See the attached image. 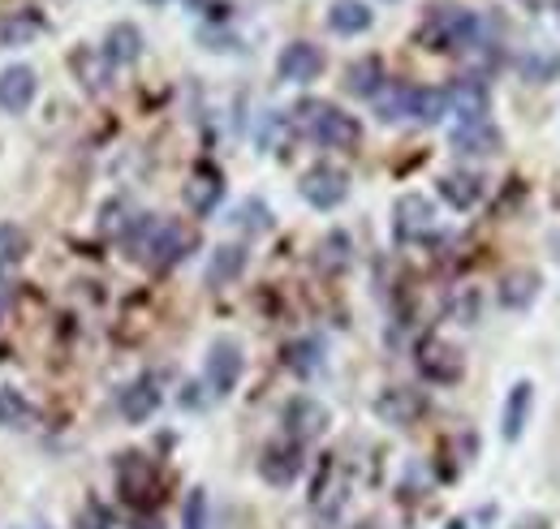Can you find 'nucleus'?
Masks as SVG:
<instances>
[{
  "label": "nucleus",
  "mask_w": 560,
  "mask_h": 529,
  "mask_svg": "<svg viewBox=\"0 0 560 529\" xmlns=\"http://www.w3.org/2000/svg\"><path fill=\"white\" fill-rule=\"evenodd\" d=\"M302 199L311 202L315 211H337L341 202L350 199V173L337 164H315L302 173Z\"/></svg>",
  "instance_id": "6"
},
{
  "label": "nucleus",
  "mask_w": 560,
  "mask_h": 529,
  "mask_svg": "<svg viewBox=\"0 0 560 529\" xmlns=\"http://www.w3.org/2000/svg\"><path fill=\"white\" fill-rule=\"evenodd\" d=\"M353 529H375V526H371V521H366V526H353Z\"/></svg>",
  "instance_id": "36"
},
{
  "label": "nucleus",
  "mask_w": 560,
  "mask_h": 529,
  "mask_svg": "<svg viewBox=\"0 0 560 529\" xmlns=\"http://www.w3.org/2000/svg\"><path fill=\"white\" fill-rule=\"evenodd\" d=\"M384 61L380 57H362V61H353L346 69V91L358 95V99H380V91H384Z\"/></svg>",
  "instance_id": "21"
},
{
  "label": "nucleus",
  "mask_w": 560,
  "mask_h": 529,
  "mask_svg": "<svg viewBox=\"0 0 560 529\" xmlns=\"http://www.w3.org/2000/svg\"><path fill=\"white\" fill-rule=\"evenodd\" d=\"M220 199H224V177H220L211 164H199V168L190 173V181H186V202H190V211H195V215H211Z\"/></svg>",
  "instance_id": "18"
},
{
  "label": "nucleus",
  "mask_w": 560,
  "mask_h": 529,
  "mask_svg": "<svg viewBox=\"0 0 560 529\" xmlns=\"http://www.w3.org/2000/svg\"><path fill=\"white\" fill-rule=\"evenodd\" d=\"M9 297H13V293H9V280H4V275H0V310H4V306H9Z\"/></svg>",
  "instance_id": "35"
},
{
  "label": "nucleus",
  "mask_w": 560,
  "mask_h": 529,
  "mask_svg": "<svg viewBox=\"0 0 560 529\" xmlns=\"http://www.w3.org/2000/svg\"><path fill=\"white\" fill-rule=\"evenodd\" d=\"M284 366H289L298 379L319 375V366H324V344H319V340H293V344H284Z\"/></svg>",
  "instance_id": "25"
},
{
  "label": "nucleus",
  "mask_w": 560,
  "mask_h": 529,
  "mask_svg": "<svg viewBox=\"0 0 560 529\" xmlns=\"http://www.w3.org/2000/svg\"><path fill=\"white\" fill-rule=\"evenodd\" d=\"M242 271H246V246H215V250H211V263H208L211 289L233 284Z\"/></svg>",
  "instance_id": "24"
},
{
  "label": "nucleus",
  "mask_w": 560,
  "mask_h": 529,
  "mask_svg": "<svg viewBox=\"0 0 560 529\" xmlns=\"http://www.w3.org/2000/svg\"><path fill=\"white\" fill-rule=\"evenodd\" d=\"M522 73H526V82L544 86V82H552L560 73V61L557 57H526V61H522Z\"/></svg>",
  "instance_id": "31"
},
{
  "label": "nucleus",
  "mask_w": 560,
  "mask_h": 529,
  "mask_svg": "<svg viewBox=\"0 0 560 529\" xmlns=\"http://www.w3.org/2000/svg\"><path fill=\"white\" fill-rule=\"evenodd\" d=\"M557 17H560V0H557Z\"/></svg>",
  "instance_id": "38"
},
{
  "label": "nucleus",
  "mask_w": 560,
  "mask_h": 529,
  "mask_svg": "<svg viewBox=\"0 0 560 529\" xmlns=\"http://www.w3.org/2000/svg\"><path fill=\"white\" fill-rule=\"evenodd\" d=\"M371 22H375V13L362 0H332V9H328V31L332 35H346V39L371 31Z\"/></svg>",
  "instance_id": "20"
},
{
  "label": "nucleus",
  "mask_w": 560,
  "mask_h": 529,
  "mask_svg": "<svg viewBox=\"0 0 560 529\" xmlns=\"http://www.w3.org/2000/svg\"><path fill=\"white\" fill-rule=\"evenodd\" d=\"M435 228V207L422 199V195H401L393 207V233L397 242H419Z\"/></svg>",
  "instance_id": "11"
},
{
  "label": "nucleus",
  "mask_w": 560,
  "mask_h": 529,
  "mask_svg": "<svg viewBox=\"0 0 560 529\" xmlns=\"http://www.w3.org/2000/svg\"><path fill=\"white\" fill-rule=\"evenodd\" d=\"M242 371H246V353L233 336H220L211 340L208 362H203V384H208L211 397H229L237 384H242Z\"/></svg>",
  "instance_id": "5"
},
{
  "label": "nucleus",
  "mask_w": 560,
  "mask_h": 529,
  "mask_svg": "<svg viewBox=\"0 0 560 529\" xmlns=\"http://www.w3.org/2000/svg\"><path fill=\"white\" fill-rule=\"evenodd\" d=\"M346 263H350V237H346V233H332V237L324 242V267L337 271V267H346Z\"/></svg>",
  "instance_id": "32"
},
{
  "label": "nucleus",
  "mask_w": 560,
  "mask_h": 529,
  "mask_svg": "<svg viewBox=\"0 0 560 529\" xmlns=\"http://www.w3.org/2000/svg\"><path fill=\"white\" fill-rule=\"evenodd\" d=\"M479 35H483V17L462 4L431 9L419 26V44L427 52H466V48H479Z\"/></svg>",
  "instance_id": "1"
},
{
  "label": "nucleus",
  "mask_w": 560,
  "mask_h": 529,
  "mask_svg": "<svg viewBox=\"0 0 560 529\" xmlns=\"http://www.w3.org/2000/svg\"><path fill=\"white\" fill-rule=\"evenodd\" d=\"M530 404H535V384H530V379H517V384L509 388V397H504V413H500V435H504V444H517V439H522V431H526V422H530Z\"/></svg>",
  "instance_id": "17"
},
{
  "label": "nucleus",
  "mask_w": 560,
  "mask_h": 529,
  "mask_svg": "<svg viewBox=\"0 0 560 529\" xmlns=\"http://www.w3.org/2000/svg\"><path fill=\"white\" fill-rule=\"evenodd\" d=\"M444 99H448V113L457 121H488L491 113V91L483 78H457L444 86Z\"/></svg>",
  "instance_id": "8"
},
{
  "label": "nucleus",
  "mask_w": 560,
  "mask_h": 529,
  "mask_svg": "<svg viewBox=\"0 0 560 529\" xmlns=\"http://www.w3.org/2000/svg\"><path fill=\"white\" fill-rule=\"evenodd\" d=\"M448 117L444 86H397L388 99H380V121H419L435 126Z\"/></svg>",
  "instance_id": "4"
},
{
  "label": "nucleus",
  "mask_w": 560,
  "mask_h": 529,
  "mask_svg": "<svg viewBox=\"0 0 560 529\" xmlns=\"http://www.w3.org/2000/svg\"><path fill=\"white\" fill-rule=\"evenodd\" d=\"M86 513H91V521H86V517H82V529H108V513H104V508H100V504H91V508H86Z\"/></svg>",
  "instance_id": "33"
},
{
  "label": "nucleus",
  "mask_w": 560,
  "mask_h": 529,
  "mask_svg": "<svg viewBox=\"0 0 560 529\" xmlns=\"http://www.w3.org/2000/svg\"><path fill=\"white\" fill-rule=\"evenodd\" d=\"M151 4H164V0H151Z\"/></svg>",
  "instance_id": "37"
},
{
  "label": "nucleus",
  "mask_w": 560,
  "mask_h": 529,
  "mask_svg": "<svg viewBox=\"0 0 560 529\" xmlns=\"http://www.w3.org/2000/svg\"><path fill=\"white\" fill-rule=\"evenodd\" d=\"M182 529H208V491L203 486L190 491L186 513H182Z\"/></svg>",
  "instance_id": "30"
},
{
  "label": "nucleus",
  "mask_w": 560,
  "mask_h": 529,
  "mask_svg": "<svg viewBox=\"0 0 560 529\" xmlns=\"http://www.w3.org/2000/svg\"><path fill=\"white\" fill-rule=\"evenodd\" d=\"M440 199L448 202L453 211H470V207H479V199H483V177H475V173H448V177H440Z\"/></svg>",
  "instance_id": "22"
},
{
  "label": "nucleus",
  "mask_w": 560,
  "mask_h": 529,
  "mask_svg": "<svg viewBox=\"0 0 560 529\" xmlns=\"http://www.w3.org/2000/svg\"><path fill=\"white\" fill-rule=\"evenodd\" d=\"M233 224H242V228H246V233H268V228H272V211H268V207H264V202H242V207H237V215H233Z\"/></svg>",
  "instance_id": "29"
},
{
  "label": "nucleus",
  "mask_w": 560,
  "mask_h": 529,
  "mask_svg": "<svg viewBox=\"0 0 560 529\" xmlns=\"http://www.w3.org/2000/svg\"><path fill=\"white\" fill-rule=\"evenodd\" d=\"M298 117H302L306 133H311L319 146H328V151H353V146L362 142V121L350 117L346 108H337V104L306 99V104L298 108Z\"/></svg>",
  "instance_id": "3"
},
{
  "label": "nucleus",
  "mask_w": 560,
  "mask_h": 529,
  "mask_svg": "<svg viewBox=\"0 0 560 529\" xmlns=\"http://www.w3.org/2000/svg\"><path fill=\"white\" fill-rule=\"evenodd\" d=\"M422 413H427V397L415 388H384L375 397V418L388 426H415Z\"/></svg>",
  "instance_id": "13"
},
{
  "label": "nucleus",
  "mask_w": 560,
  "mask_h": 529,
  "mask_svg": "<svg viewBox=\"0 0 560 529\" xmlns=\"http://www.w3.org/2000/svg\"><path fill=\"white\" fill-rule=\"evenodd\" d=\"M324 69H328V57H324V48H319V44H311V39H293V44H284V48H280V57H277L280 82H293V86L315 82Z\"/></svg>",
  "instance_id": "7"
},
{
  "label": "nucleus",
  "mask_w": 560,
  "mask_h": 529,
  "mask_svg": "<svg viewBox=\"0 0 560 529\" xmlns=\"http://www.w3.org/2000/svg\"><path fill=\"white\" fill-rule=\"evenodd\" d=\"M448 146L457 155H500L504 151V133L488 121H462L457 130L448 133Z\"/></svg>",
  "instance_id": "14"
},
{
  "label": "nucleus",
  "mask_w": 560,
  "mask_h": 529,
  "mask_svg": "<svg viewBox=\"0 0 560 529\" xmlns=\"http://www.w3.org/2000/svg\"><path fill=\"white\" fill-rule=\"evenodd\" d=\"M328 422H332V413H328L315 397H298L284 404V431H289L293 444H311V439H319V435L328 431Z\"/></svg>",
  "instance_id": "9"
},
{
  "label": "nucleus",
  "mask_w": 560,
  "mask_h": 529,
  "mask_svg": "<svg viewBox=\"0 0 560 529\" xmlns=\"http://www.w3.org/2000/svg\"><path fill=\"white\" fill-rule=\"evenodd\" d=\"M100 57H104V66L108 69L135 66V61L142 57V31L135 26V22H117V26H108Z\"/></svg>",
  "instance_id": "16"
},
{
  "label": "nucleus",
  "mask_w": 560,
  "mask_h": 529,
  "mask_svg": "<svg viewBox=\"0 0 560 529\" xmlns=\"http://www.w3.org/2000/svg\"><path fill=\"white\" fill-rule=\"evenodd\" d=\"M0 426L4 431H31L35 426V404L18 388H0Z\"/></svg>",
  "instance_id": "26"
},
{
  "label": "nucleus",
  "mask_w": 560,
  "mask_h": 529,
  "mask_svg": "<svg viewBox=\"0 0 560 529\" xmlns=\"http://www.w3.org/2000/svg\"><path fill=\"white\" fill-rule=\"evenodd\" d=\"M419 371L431 379V384H457L462 371H466V362H462V353H457L448 340L427 336V340L419 344Z\"/></svg>",
  "instance_id": "10"
},
{
  "label": "nucleus",
  "mask_w": 560,
  "mask_h": 529,
  "mask_svg": "<svg viewBox=\"0 0 560 529\" xmlns=\"http://www.w3.org/2000/svg\"><path fill=\"white\" fill-rule=\"evenodd\" d=\"M388 4H397V0H388Z\"/></svg>",
  "instance_id": "39"
},
{
  "label": "nucleus",
  "mask_w": 560,
  "mask_h": 529,
  "mask_svg": "<svg viewBox=\"0 0 560 529\" xmlns=\"http://www.w3.org/2000/svg\"><path fill=\"white\" fill-rule=\"evenodd\" d=\"M195 246H199V233L190 224H182V220H151V215H142L139 233H135L139 259L147 267H155V271L177 267L186 255H195Z\"/></svg>",
  "instance_id": "2"
},
{
  "label": "nucleus",
  "mask_w": 560,
  "mask_h": 529,
  "mask_svg": "<svg viewBox=\"0 0 560 529\" xmlns=\"http://www.w3.org/2000/svg\"><path fill=\"white\" fill-rule=\"evenodd\" d=\"M117 409H121V418L126 422H147L155 409H160V384L155 379H135L130 388H121V397H117Z\"/></svg>",
  "instance_id": "19"
},
{
  "label": "nucleus",
  "mask_w": 560,
  "mask_h": 529,
  "mask_svg": "<svg viewBox=\"0 0 560 529\" xmlns=\"http://www.w3.org/2000/svg\"><path fill=\"white\" fill-rule=\"evenodd\" d=\"M39 26H44V22L31 17V13H22V17H4V22H0V48H18V44L35 39Z\"/></svg>",
  "instance_id": "28"
},
{
  "label": "nucleus",
  "mask_w": 560,
  "mask_h": 529,
  "mask_svg": "<svg viewBox=\"0 0 560 529\" xmlns=\"http://www.w3.org/2000/svg\"><path fill=\"white\" fill-rule=\"evenodd\" d=\"M517 4H522L526 13H544V9H548V0H517Z\"/></svg>",
  "instance_id": "34"
},
{
  "label": "nucleus",
  "mask_w": 560,
  "mask_h": 529,
  "mask_svg": "<svg viewBox=\"0 0 560 529\" xmlns=\"http://www.w3.org/2000/svg\"><path fill=\"white\" fill-rule=\"evenodd\" d=\"M31 255V237H26V228H18V224H0V271L13 263H22Z\"/></svg>",
  "instance_id": "27"
},
{
  "label": "nucleus",
  "mask_w": 560,
  "mask_h": 529,
  "mask_svg": "<svg viewBox=\"0 0 560 529\" xmlns=\"http://www.w3.org/2000/svg\"><path fill=\"white\" fill-rule=\"evenodd\" d=\"M539 297V271H509L504 280H500V302L509 306V310H526L530 302Z\"/></svg>",
  "instance_id": "23"
},
{
  "label": "nucleus",
  "mask_w": 560,
  "mask_h": 529,
  "mask_svg": "<svg viewBox=\"0 0 560 529\" xmlns=\"http://www.w3.org/2000/svg\"><path fill=\"white\" fill-rule=\"evenodd\" d=\"M259 478L264 482H272V486H293L298 478H302V444H272V448H264V457H259Z\"/></svg>",
  "instance_id": "15"
},
{
  "label": "nucleus",
  "mask_w": 560,
  "mask_h": 529,
  "mask_svg": "<svg viewBox=\"0 0 560 529\" xmlns=\"http://www.w3.org/2000/svg\"><path fill=\"white\" fill-rule=\"evenodd\" d=\"M35 91H39V78H35L31 66L0 69V113L22 117V113L35 104Z\"/></svg>",
  "instance_id": "12"
}]
</instances>
